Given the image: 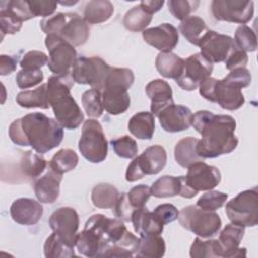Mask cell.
<instances>
[{
    "label": "cell",
    "instance_id": "obj_1",
    "mask_svg": "<svg viewBox=\"0 0 258 258\" xmlns=\"http://www.w3.org/2000/svg\"><path fill=\"white\" fill-rule=\"evenodd\" d=\"M191 126L202 136L197 144V153L203 159L231 153L238 145L239 140L235 135L236 120L230 115L198 111L192 115Z\"/></svg>",
    "mask_w": 258,
    "mask_h": 258
},
{
    "label": "cell",
    "instance_id": "obj_2",
    "mask_svg": "<svg viewBox=\"0 0 258 258\" xmlns=\"http://www.w3.org/2000/svg\"><path fill=\"white\" fill-rule=\"evenodd\" d=\"M8 134L14 144L31 146L37 153L43 154L60 144L63 129L55 119L34 112L14 120Z\"/></svg>",
    "mask_w": 258,
    "mask_h": 258
},
{
    "label": "cell",
    "instance_id": "obj_3",
    "mask_svg": "<svg viewBox=\"0 0 258 258\" xmlns=\"http://www.w3.org/2000/svg\"><path fill=\"white\" fill-rule=\"evenodd\" d=\"M72 75L51 76L47 83V97L55 120L62 128L77 129L84 121V114L71 95L74 85Z\"/></svg>",
    "mask_w": 258,
    "mask_h": 258
},
{
    "label": "cell",
    "instance_id": "obj_4",
    "mask_svg": "<svg viewBox=\"0 0 258 258\" xmlns=\"http://www.w3.org/2000/svg\"><path fill=\"white\" fill-rule=\"evenodd\" d=\"M199 92L204 99L217 103L221 108L228 111L238 110L245 103L241 89L230 85L224 79L207 78L200 84Z\"/></svg>",
    "mask_w": 258,
    "mask_h": 258
},
{
    "label": "cell",
    "instance_id": "obj_5",
    "mask_svg": "<svg viewBox=\"0 0 258 258\" xmlns=\"http://www.w3.org/2000/svg\"><path fill=\"white\" fill-rule=\"evenodd\" d=\"M177 219L182 228L201 238L215 236L222 226L221 218L215 211H207L194 205L182 208Z\"/></svg>",
    "mask_w": 258,
    "mask_h": 258
},
{
    "label": "cell",
    "instance_id": "obj_6",
    "mask_svg": "<svg viewBox=\"0 0 258 258\" xmlns=\"http://www.w3.org/2000/svg\"><path fill=\"white\" fill-rule=\"evenodd\" d=\"M81 154L92 163L104 161L108 154V142L102 125L95 119L84 122L78 144Z\"/></svg>",
    "mask_w": 258,
    "mask_h": 258
},
{
    "label": "cell",
    "instance_id": "obj_7",
    "mask_svg": "<svg viewBox=\"0 0 258 258\" xmlns=\"http://www.w3.org/2000/svg\"><path fill=\"white\" fill-rule=\"evenodd\" d=\"M111 67L99 56H80L76 59L71 75L75 83L90 85L93 89L104 90Z\"/></svg>",
    "mask_w": 258,
    "mask_h": 258
},
{
    "label": "cell",
    "instance_id": "obj_8",
    "mask_svg": "<svg viewBox=\"0 0 258 258\" xmlns=\"http://www.w3.org/2000/svg\"><path fill=\"white\" fill-rule=\"evenodd\" d=\"M166 160V151L161 145L149 146L140 155L133 158L127 167L125 178L129 182H134L145 175L157 174L164 168Z\"/></svg>",
    "mask_w": 258,
    "mask_h": 258
},
{
    "label": "cell",
    "instance_id": "obj_9",
    "mask_svg": "<svg viewBox=\"0 0 258 258\" xmlns=\"http://www.w3.org/2000/svg\"><path fill=\"white\" fill-rule=\"evenodd\" d=\"M229 220L243 227H254L258 223V189L257 186L241 191L226 204Z\"/></svg>",
    "mask_w": 258,
    "mask_h": 258
},
{
    "label": "cell",
    "instance_id": "obj_10",
    "mask_svg": "<svg viewBox=\"0 0 258 258\" xmlns=\"http://www.w3.org/2000/svg\"><path fill=\"white\" fill-rule=\"evenodd\" d=\"M45 46L49 52L48 69L56 76L70 75L78 58L75 46L54 34L46 35Z\"/></svg>",
    "mask_w": 258,
    "mask_h": 258
},
{
    "label": "cell",
    "instance_id": "obj_11",
    "mask_svg": "<svg viewBox=\"0 0 258 258\" xmlns=\"http://www.w3.org/2000/svg\"><path fill=\"white\" fill-rule=\"evenodd\" d=\"M211 11L218 21L246 24L254 15V2L244 0H214Z\"/></svg>",
    "mask_w": 258,
    "mask_h": 258
},
{
    "label": "cell",
    "instance_id": "obj_12",
    "mask_svg": "<svg viewBox=\"0 0 258 258\" xmlns=\"http://www.w3.org/2000/svg\"><path fill=\"white\" fill-rule=\"evenodd\" d=\"M213 69V63L201 52L191 54L184 59L183 72L175 82L182 90L194 91L204 80L211 77Z\"/></svg>",
    "mask_w": 258,
    "mask_h": 258
},
{
    "label": "cell",
    "instance_id": "obj_13",
    "mask_svg": "<svg viewBox=\"0 0 258 258\" xmlns=\"http://www.w3.org/2000/svg\"><path fill=\"white\" fill-rule=\"evenodd\" d=\"M50 229L71 247H75L79 229V215L74 208L61 207L55 210L48 221Z\"/></svg>",
    "mask_w": 258,
    "mask_h": 258
},
{
    "label": "cell",
    "instance_id": "obj_14",
    "mask_svg": "<svg viewBox=\"0 0 258 258\" xmlns=\"http://www.w3.org/2000/svg\"><path fill=\"white\" fill-rule=\"evenodd\" d=\"M185 184L196 194L204 190H211L221 182V172L213 165L199 161L187 168L184 176Z\"/></svg>",
    "mask_w": 258,
    "mask_h": 258
},
{
    "label": "cell",
    "instance_id": "obj_15",
    "mask_svg": "<svg viewBox=\"0 0 258 258\" xmlns=\"http://www.w3.org/2000/svg\"><path fill=\"white\" fill-rule=\"evenodd\" d=\"M234 45L235 41L231 36L210 29L198 44L201 53L212 63L225 61Z\"/></svg>",
    "mask_w": 258,
    "mask_h": 258
},
{
    "label": "cell",
    "instance_id": "obj_16",
    "mask_svg": "<svg viewBox=\"0 0 258 258\" xmlns=\"http://www.w3.org/2000/svg\"><path fill=\"white\" fill-rule=\"evenodd\" d=\"M192 115L189 108L172 103L162 108L156 117L164 131L175 133L187 130L191 126Z\"/></svg>",
    "mask_w": 258,
    "mask_h": 258
},
{
    "label": "cell",
    "instance_id": "obj_17",
    "mask_svg": "<svg viewBox=\"0 0 258 258\" xmlns=\"http://www.w3.org/2000/svg\"><path fill=\"white\" fill-rule=\"evenodd\" d=\"M144 41L160 52H171L178 43L177 29L170 23H161L142 31Z\"/></svg>",
    "mask_w": 258,
    "mask_h": 258
},
{
    "label": "cell",
    "instance_id": "obj_18",
    "mask_svg": "<svg viewBox=\"0 0 258 258\" xmlns=\"http://www.w3.org/2000/svg\"><path fill=\"white\" fill-rule=\"evenodd\" d=\"M245 234V227L231 223L220 233L218 242L220 246V257L238 258L246 257V248H240V243Z\"/></svg>",
    "mask_w": 258,
    "mask_h": 258
},
{
    "label": "cell",
    "instance_id": "obj_19",
    "mask_svg": "<svg viewBox=\"0 0 258 258\" xmlns=\"http://www.w3.org/2000/svg\"><path fill=\"white\" fill-rule=\"evenodd\" d=\"M57 36L68 41L73 46H81L87 42L90 36V28L86 20L78 13L67 12L66 19Z\"/></svg>",
    "mask_w": 258,
    "mask_h": 258
},
{
    "label": "cell",
    "instance_id": "obj_20",
    "mask_svg": "<svg viewBox=\"0 0 258 258\" xmlns=\"http://www.w3.org/2000/svg\"><path fill=\"white\" fill-rule=\"evenodd\" d=\"M43 215V208L39 201L29 198H19L10 207V216L19 225L31 226L38 223Z\"/></svg>",
    "mask_w": 258,
    "mask_h": 258
},
{
    "label": "cell",
    "instance_id": "obj_21",
    "mask_svg": "<svg viewBox=\"0 0 258 258\" xmlns=\"http://www.w3.org/2000/svg\"><path fill=\"white\" fill-rule=\"evenodd\" d=\"M62 174L54 171L48 166L47 171L41 177L35 179L33 189L36 199L40 203L52 204L59 197V187Z\"/></svg>",
    "mask_w": 258,
    "mask_h": 258
},
{
    "label": "cell",
    "instance_id": "obj_22",
    "mask_svg": "<svg viewBox=\"0 0 258 258\" xmlns=\"http://www.w3.org/2000/svg\"><path fill=\"white\" fill-rule=\"evenodd\" d=\"M103 107L110 115L125 113L130 107V96L126 88L120 86H106L102 93Z\"/></svg>",
    "mask_w": 258,
    "mask_h": 258
},
{
    "label": "cell",
    "instance_id": "obj_23",
    "mask_svg": "<svg viewBox=\"0 0 258 258\" xmlns=\"http://www.w3.org/2000/svg\"><path fill=\"white\" fill-rule=\"evenodd\" d=\"M145 93L151 100L150 111L153 116H156L165 106L173 103L171 87L164 80L155 79L149 82L145 87Z\"/></svg>",
    "mask_w": 258,
    "mask_h": 258
},
{
    "label": "cell",
    "instance_id": "obj_24",
    "mask_svg": "<svg viewBox=\"0 0 258 258\" xmlns=\"http://www.w3.org/2000/svg\"><path fill=\"white\" fill-rule=\"evenodd\" d=\"M131 222L134 231L141 236L160 235L163 231V224L156 218L153 212L148 211L145 207L136 209L132 215Z\"/></svg>",
    "mask_w": 258,
    "mask_h": 258
},
{
    "label": "cell",
    "instance_id": "obj_25",
    "mask_svg": "<svg viewBox=\"0 0 258 258\" xmlns=\"http://www.w3.org/2000/svg\"><path fill=\"white\" fill-rule=\"evenodd\" d=\"M46 166V160L39 153L27 150L22 152L17 164V169L20 177H24V180L27 181L37 179V177L45 170Z\"/></svg>",
    "mask_w": 258,
    "mask_h": 258
},
{
    "label": "cell",
    "instance_id": "obj_26",
    "mask_svg": "<svg viewBox=\"0 0 258 258\" xmlns=\"http://www.w3.org/2000/svg\"><path fill=\"white\" fill-rule=\"evenodd\" d=\"M155 68L162 77L176 80L183 72L184 59L173 52H159L155 58Z\"/></svg>",
    "mask_w": 258,
    "mask_h": 258
},
{
    "label": "cell",
    "instance_id": "obj_27",
    "mask_svg": "<svg viewBox=\"0 0 258 258\" xmlns=\"http://www.w3.org/2000/svg\"><path fill=\"white\" fill-rule=\"evenodd\" d=\"M199 139L187 136L177 141L174 147L175 161L183 168H188L191 164L203 161L204 159L197 153V144Z\"/></svg>",
    "mask_w": 258,
    "mask_h": 258
},
{
    "label": "cell",
    "instance_id": "obj_28",
    "mask_svg": "<svg viewBox=\"0 0 258 258\" xmlns=\"http://www.w3.org/2000/svg\"><path fill=\"white\" fill-rule=\"evenodd\" d=\"M130 133L138 139L149 140L155 130L154 116L149 112H139L133 115L128 122Z\"/></svg>",
    "mask_w": 258,
    "mask_h": 258
},
{
    "label": "cell",
    "instance_id": "obj_29",
    "mask_svg": "<svg viewBox=\"0 0 258 258\" xmlns=\"http://www.w3.org/2000/svg\"><path fill=\"white\" fill-rule=\"evenodd\" d=\"M17 104L22 108L48 109L50 107L47 97V86L41 84L34 90L22 91L16 96Z\"/></svg>",
    "mask_w": 258,
    "mask_h": 258
},
{
    "label": "cell",
    "instance_id": "obj_30",
    "mask_svg": "<svg viewBox=\"0 0 258 258\" xmlns=\"http://www.w3.org/2000/svg\"><path fill=\"white\" fill-rule=\"evenodd\" d=\"M114 13V5L108 0L89 1L84 9V19L89 24L107 21Z\"/></svg>",
    "mask_w": 258,
    "mask_h": 258
},
{
    "label": "cell",
    "instance_id": "obj_31",
    "mask_svg": "<svg viewBox=\"0 0 258 258\" xmlns=\"http://www.w3.org/2000/svg\"><path fill=\"white\" fill-rule=\"evenodd\" d=\"M139 238L134 236L128 230L114 244L109 246L102 257H132L135 256Z\"/></svg>",
    "mask_w": 258,
    "mask_h": 258
},
{
    "label": "cell",
    "instance_id": "obj_32",
    "mask_svg": "<svg viewBox=\"0 0 258 258\" xmlns=\"http://www.w3.org/2000/svg\"><path fill=\"white\" fill-rule=\"evenodd\" d=\"M209 28L204 21L199 16L191 15L183 19L179 24V31L182 36L191 44H199L202 37L208 32Z\"/></svg>",
    "mask_w": 258,
    "mask_h": 258
},
{
    "label": "cell",
    "instance_id": "obj_33",
    "mask_svg": "<svg viewBox=\"0 0 258 258\" xmlns=\"http://www.w3.org/2000/svg\"><path fill=\"white\" fill-rule=\"evenodd\" d=\"M165 254V242L159 235H147L139 238L135 256L145 258H160Z\"/></svg>",
    "mask_w": 258,
    "mask_h": 258
},
{
    "label": "cell",
    "instance_id": "obj_34",
    "mask_svg": "<svg viewBox=\"0 0 258 258\" xmlns=\"http://www.w3.org/2000/svg\"><path fill=\"white\" fill-rule=\"evenodd\" d=\"M182 189L181 176L163 175L153 182L150 187L151 196L155 198H169L179 196Z\"/></svg>",
    "mask_w": 258,
    "mask_h": 258
},
{
    "label": "cell",
    "instance_id": "obj_35",
    "mask_svg": "<svg viewBox=\"0 0 258 258\" xmlns=\"http://www.w3.org/2000/svg\"><path fill=\"white\" fill-rule=\"evenodd\" d=\"M120 197L119 190L110 183L97 184L91 195L92 203L99 209H114Z\"/></svg>",
    "mask_w": 258,
    "mask_h": 258
},
{
    "label": "cell",
    "instance_id": "obj_36",
    "mask_svg": "<svg viewBox=\"0 0 258 258\" xmlns=\"http://www.w3.org/2000/svg\"><path fill=\"white\" fill-rule=\"evenodd\" d=\"M152 15L138 4L129 9L123 18V25L126 29L137 32L143 31L151 22Z\"/></svg>",
    "mask_w": 258,
    "mask_h": 258
},
{
    "label": "cell",
    "instance_id": "obj_37",
    "mask_svg": "<svg viewBox=\"0 0 258 258\" xmlns=\"http://www.w3.org/2000/svg\"><path fill=\"white\" fill-rule=\"evenodd\" d=\"M0 14H5L14 20L22 23L33 18L27 0H3L0 2Z\"/></svg>",
    "mask_w": 258,
    "mask_h": 258
},
{
    "label": "cell",
    "instance_id": "obj_38",
    "mask_svg": "<svg viewBox=\"0 0 258 258\" xmlns=\"http://www.w3.org/2000/svg\"><path fill=\"white\" fill-rule=\"evenodd\" d=\"M43 253L46 258H70L76 256L74 247L64 243L54 232L46 238L43 245Z\"/></svg>",
    "mask_w": 258,
    "mask_h": 258
},
{
    "label": "cell",
    "instance_id": "obj_39",
    "mask_svg": "<svg viewBox=\"0 0 258 258\" xmlns=\"http://www.w3.org/2000/svg\"><path fill=\"white\" fill-rule=\"evenodd\" d=\"M79 162V156L73 149L62 148L58 150L50 159L48 166L54 171L63 174L73 170Z\"/></svg>",
    "mask_w": 258,
    "mask_h": 258
},
{
    "label": "cell",
    "instance_id": "obj_40",
    "mask_svg": "<svg viewBox=\"0 0 258 258\" xmlns=\"http://www.w3.org/2000/svg\"><path fill=\"white\" fill-rule=\"evenodd\" d=\"M82 105L89 117H101L104 111L101 91L93 88L85 91L82 95Z\"/></svg>",
    "mask_w": 258,
    "mask_h": 258
},
{
    "label": "cell",
    "instance_id": "obj_41",
    "mask_svg": "<svg viewBox=\"0 0 258 258\" xmlns=\"http://www.w3.org/2000/svg\"><path fill=\"white\" fill-rule=\"evenodd\" d=\"M191 258H208L220 257V246L218 240L203 241L201 238H196L189 249Z\"/></svg>",
    "mask_w": 258,
    "mask_h": 258
},
{
    "label": "cell",
    "instance_id": "obj_42",
    "mask_svg": "<svg viewBox=\"0 0 258 258\" xmlns=\"http://www.w3.org/2000/svg\"><path fill=\"white\" fill-rule=\"evenodd\" d=\"M234 41L238 47H240L246 52H253L257 48L256 33L252 28H250L246 24H242L237 27Z\"/></svg>",
    "mask_w": 258,
    "mask_h": 258
},
{
    "label": "cell",
    "instance_id": "obj_43",
    "mask_svg": "<svg viewBox=\"0 0 258 258\" xmlns=\"http://www.w3.org/2000/svg\"><path fill=\"white\" fill-rule=\"evenodd\" d=\"M111 145L115 151V153L121 158H134L138 152V146L136 141L128 136L124 135L116 139L111 140Z\"/></svg>",
    "mask_w": 258,
    "mask_h": 258
},
{
    "label": "cell",
    "instance_id": "obj_44",
    "mask_svg": "<svg viewBox=\"0 0 258 258\" xmlns=\"http://www.w3.org/2000/svg\"><path fill=\"white\" fill-rule=\"evenodd\" d=\"M133 82L134 73L132 70L127 68H111L106 86H120L128 90L133 85Z\"/></svg>",
    "mask_w": 258,
    "mask_h": 258
},
{
    "label": "cell",
    "instance_id": "obj_45",
    "mask_svg": "<svg viewBox=\"0 0 258 258\" xmlns=\"http://www.w3.org/2000/svg\"><path fill=\"white\" fill-rule=\"evenodd\" d=\"M227 200V194L211 189L199 198L197 206L207 211H216L223 207L226 204Z\"/></svg>",
    "mask_w": 258,
    "mask_h": 258
},
{
    "label": "cell",
    "instance_id": "obj_46",
    "mask_svg": "<svg viewBox=\"0 0 258 258\" xmlns=\"http://www.w3.org/2000/svg\"><path fill=\"white\" fill-rule=\"evenodd\" d=\"M200 5L199 1L188 0H169L167 2L168 10L172 16L178 20H183L189 16V14L197 10Z\"/></svg>",
    "mask_w": 258,
    "mask_h": 258
},
{
    "label": "cell",
    "instance_id": "obj_47",
    "mask_svg": "<svg viewBox=\"0 0 258 258\" xmlns=\"http://www.w3.org/2000/svg\"><path fill=\"white\" fill-rule=\"evenodd\" d=\"M48 56L39 50H30L26 52L20 62L19 66L22 70H40L43 66L47 64Z\"/></svg>",
    "mask_w": 258,
    "mask_h": 258
},
{
    "label": "cell",
    "instance_id": "obj_48",
    "mask_svg": "<svg viewBox=\"0 0 258 258\" xmlns=\"http://www.w3.org/2000/svg\"><path fill=\"white\" fill-rule=\"evenodd\" d=\"M43 80L41 70H20L16 75V84L20 89H27L40 84Z\"/></svg>",
    "mask_w": 258,
    "mask_h": 258
},
{
    "label": "cell",
    "instance_id": "obj_49",
    "mask_svg": "<svg viewBox=\"0 0 258 258\" xmlns=\"http://www.w3.org/2000/svg\"><path fill=\"white\" fill-rule=\"evenodd\" d=\"M127 195L132 207L134 209H139L145 207L147 201L151 197V190L146 184H138L132 187Z\"/></svg>",
    "mask_w": 258,
    "mask_h": 258
},
{
    "label": "cell",
    "instance_id": "obj_50",
    "mask_svg": "<svg viewBox=\"0 0 258 258\" xmlns=\"http://www.w3.org/2000/svg\"><path fill=\"white\" fill-rule=\"evenodd\" d=\"M251 74L246 68H238L230 71V73L224 78V80L230 85L239 89L246 88L251 83Z\"/></svg>",
    "mask_w": 258,
    "mask_h": 258
},
{
    "label": "cell",
    "instance_id": "obj_51",
    "mask_svg": "<svg viewBox=\"0 0 258 258\" xmlns=\"http://www.w3.org/2000/svg\"><path fill=\"white\" fill-rule=\"evenodd\" d=\"M27 2L34 17L42 16L44 18L49 17L55 11L58 4L55 1L48 0H28Z\"/></svg>",
    "mask_w": 258,
    "mask_h": 258
},
{
    "label": "cell",
    "instance_id": "obj_52",
    "mask_svg": "<svg viewBox=\"0 0 258 258\" xmlns=\"http://www.w3.org/2000/svg\"><path fill=\"white\" fill-rule=\"evenodd\" d=\"M136 209L132 207L128 200L127 192H123L120 195L118 201L116 202V205L114 207L115 215L118 219L123 220L125 222H131L132 215Z\"/></svg>",
    "mask_w": 258,
    "mask_h": 258
},
{
    "label": "cell",
    "instance_id": "obj_53",
    "mask_svg": "<svg viewBox=\"0 0 258 258\" xmlns=\"http://www.w3.org/2000/svg\"><path fill=\"white\" fill-rule=\"evenodd\" d=\"M226 64V69L229 71L238 69V68H245L248 62V55L247 52L237 46L235 43L233 49L231 50L230 54L224 61Z\"/></svg>",
    "mask_w": 258,
    "mask_h": 258
},
{
    "label": "cell",
    "instance_id": "obj_54",
    "mask_svg": "<svg viewBox=\"0 0 258 258\" xmlns=\"http://www.w3.org/2000/svg\"><path fill=\"white\" fill-rule=\"evenodd\" d=\"M153 213L161 224L166 225L177 220L179 211L171 204H161L154 209Z\"/></svg>",
    "mask_w": 258,
    "mask_h": 258
},
{
    "label": "cell",
    "instance_id": "obj_55",
    "mask_svg": "<svg viewBox=\"0 0 258 258\" xmlns=\"http://www.w3.org/2000/svg\"><path fill=\"white\" fill-rule=\"evenodd\" d=\"M0 27L3 38L5 34H15L16 32H18L22 27V23L14 20L13 18L5 14H0Z\"/></svg>",
    "mask_w": 258,
    "mask_h": 258
},
{
    "label": "cell",
    "instance_id": "obj_56",
    "mask_svg": "<svg viewBox=\"0 0 258 258\" xmlns=\"http://www.w3.org/2000/svg\"><path fill=\"white\" fill-rule=\"evenodd\" d=\"M18 57L12 55H0V75L7 76L16 70Z\"/></svg>",
    "mask_w": 258,
    "mask_h": 258
},
{
    "label": "cell",
    "instance_id": "obj_57",
    "mask_svg": "<svg viewBox=\"0 0 258 258\" xmlns=\"http://www.w3.org/2000/svg\"><path fill=\"white\" fill-rule=\"evenodd\" d=\"M163 4H164L163 0H150V1L144 0L140 2V5L144 8V10H146L151 15L159 11L163 6Z\"/></svg>",
    "mask_w": 258,
    "mask_h": 258
},
{
    "label": "cell",
    "instance_id": "obj_58",
    "mask_svg": "<svg viewBox=\"0 0 258 258\" xmlns=\"http://www.w3.org/2000/svg\"><path fill=\"white\" fill-rule=\"evenodd\" d=\"M61 5H74V4H76V3H78V1H70V2H63V1H61V2H59Z\"/></svg>",
    "mask_w": 258,
    "mask_h": 258
}]
</instances>
